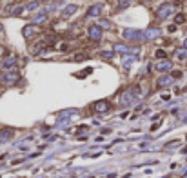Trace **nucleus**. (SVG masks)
Returning <instances> with one entry per match:
<instances>
[{
    "label": "nucleus",
    "instance_id": "obj_1",
    "mask_svg": "<svg viewBox=\"0 0 187 178\" xmlns=\"http://www.w3.org/2000/svg\"><path fill=\"white\" fill-rule=\"evenodd\" d=\"M169 15H173V6H171V4H163V6H160V9L156 11V16H158V18H167Z\"/></svg>",
    "mask_w": 187,
    "mask_h": 178
},
{
    "label": "nucleus",
    "instance_id": "obj_2",
    "mask_svg": "<svg viewBox=\"0 0 187 178\" xmlns=\"http://www.w3.org/2000/svg\"><path fill=\"white\" fill-rule=\"evenodd\" d=\"M89 38H91V40H100V38H102V27L96 26V24L91 26V27H89Z\"/></svg>",
    "mask_w": 187,
    "mask_h": 178
},
{
    "label": "nucleus",
    "instance_id": "obj_3",
    "mask_svg": "<svg viewBox=\"0 0 187 178\" xmlns=\"http://www.w3.org/2000/svg\"><path fill=\"white\" fill-rule=\"evenodd\" d=\"M158 35H160V29L151 27V29H147L145 33H142V38H144V40H153V38H156Z\"/></svg>",
    "mask_w": 187,
    "mask_h": 178
},
{
    "label": "nucleus",
    "instance_id": "obj_4",
    "mask_svg": "<svg viewBox=\"0 0 187 178\" xmlns=\"http://www.w3.org/2000/svg\"><path fill=\"white\" fill-rule=\"evenodd\" d=\"M124 38H127V40L142 38V33H140V31H134V29H125V31H124Z\"/></svg>",
    "mask_w": 187,
    "mask_h": 178
},
{
    "label": "nucleus",
    "instance_id": "obj_5",
    "mask_svg": "<svg viewBox=\"0 0 187 178\" xmlns=\"http://www.w3.org/2000/svg\"><path fill=\"white\" fill-rule=\"evenodd\" d=\"M22 33H24V36H26V38H29V36H33V35H36V33H38V26H33V24H31V26H26Z\"/></svg>",
    "mask_w": 187,
    "mask_h": 178
},
{
    "label": "nucleus",
    "instance_id": "obj_6",
    "mask_svg": "<svg viewBox=\"0 0 187 178\" xmlns=\"http://www.w3.org/2000/svg\"><path fill=\"white\" fill-rule=\"evenodd\" d=\"M95 109L98 111V113H105V111L109 109V102L107 100H100V102L95 104Z\"/></svg>",
    "mask_w": 187,
    "mask_h": 178
},
{
    "label": "nucleus",
    "instance_id": "obj_7",
    "mask_svg": "<svg viewBox=\"0 0 187 178\" xmlns=\"http://www.w3.org/2000/svg\"><path fill=\"white\" fill-rule=\"evenodd\" d=\"M78 11V6H75V4H71V6H67V7H64V11H62V16H71V15H75Z\"/></svg>",
    "mask_w": 187,
    "mask_h": 178
},
{
    "label": "nucleus",
    "instance_id": "obj_8",
    "mask_svg": "<svg viewBox=\"0 0 187 178\" xmlns=\"http://www.w3.org/2000/svg\"><path fill=\"white\" fill-rule=\"evenodd\" d=\"M156 69H158V71H169V69H171V62H169V60L158 62V64H156Z\"/></svg>",
    "mask_w": 187,
    "mask_h": 178
},
{
    "label": "nucleus",
    "instance_id": "obj_9",
    "mask_svg": "<svg viewBox=\"0 0 187 178\" xmlns=\"http://www.w3.org/2000/svg\"><path fill=\"white\" fill-rule=\"evenodd\" d=\"M16 78H18V73H16L15 69H11V71H7V73L4 75V80H6V82H15Z\"/></svg>",
    "mask_w": 187,
    "mask_h": 178
},
{
    "label": "nucleus",
    "instance_id": "obj_10",
    "mask_svg": "<svg viewBox=\"0 0 187 178\" xmlns=\"http://www.w3.org/2000/svg\"><path fill=\"white\" fill-rule=\"evenodd\" d=\"M173 84V78L171 76H162L160 80H158V85L160 87H165V85H171Z\"/></svg>",
    "mask_w": 187,
    "mask_h": 178
},
{
    "label": "nucleus",
    "instance_id": "obj_11",
    "mask_svg": "<svg viewBox=\"0 0 187 178\" xmlns=\"http://www.w3.org/2000/svg\"><path fill=\"white\" fill-rule=\"evenodd\" d=\"M87 15H89V16H98V15H100V6H93V7H89Z\"/></svg>",
    "mask_w": 187,
    "mask_h": 178
},
{
    "label": "nucleus",
    "instance_id": "obj_12",
    "mask_svg": "<svg viewBox=\"0 0 187 178\" xmlns=\"http://www.w3.org/2000/svg\"><path fill=\"white\" fill-rule=\"evenodd\" d=\"M114 51H118V53H129L131 49L125 47V46H122V44H116V46H114Z\"/></svg>",
    "mask_w": 187,
    "mask_h": 178
},
{
    "label": "nucleus",
    "instance_id": "obj_13",
    "mask_svg": "<svg viewBox=\"0 0 187 178\" xmlns=\"http://www.w3.org/2000/svg\"><path fill=\"white\" fill-rule=\"evenodd\" d=\"M11 135H13V131H4V133H0V138L7 140V138H11Z\"/></svg>",
    "mask_w": 187,
    "mask_h": 178
},
{
    "label": "nucleus",
    "instance_id": "obj_14",
    "mask_svg": "<svg viewBox=\"0 0 187 178\" xmlns=\"http://www.w3.org/2000/svg\"><path fill=\"white\" fill-rule=\"evenodd\" d=\"M44 20H45V13L36 15V16H35V22H36V24H40V22H44Z\"/></svg>",
    "mask_w": 187,
    "mask_h": 178
},
{
    "label": "nucleus",
    "instance_id": "obj_15",
    "mask_svg": "<svg viewBox=\"0 0 187 178\" xmlns=\"http://www.w3.org/2000/svg\"><path fill=\"white\" fill-rule=\"evenodd\" d=\"M154 55H156V58H165V51H162V49H158Z\"/></svg>",
    "mask_w": 187,
    "mask_h": 178
},
{
    "label": "nucleus",
    "instance_id": "obj_16",
    "mask_svg": "<svg viewBox=\"0 0 187 178\" xmlns=\"http://www.w3.org/2000/svg\"><path fill=\"white\" fill-rule=\"evenodd\" d=\"M178 58H187V49H183V51L180 49L178 51Z\"/></svg>",
    "mask_w": 187,
    "mask_h": 178
},
{
    "label": "nucleus",
    "instance_id": "obj_17",
    "mask_svg": "<svg viewBox=\"0 0 187 178\" xmlns=\"http://www.w3.org/2000/svg\"><path fill=\"white\" fill-rule=\"evenodd\" d=\"M118 6L120 7H127L129 6V0H118Z\"/></svg>",
    "mask_w": 187,
    "mask_h": 178
},
{
    "label": "nucleus",
    "instance_id": "obj_18",
    "mask_svg": "<svg viewBox=\"0 0 187 178\" xmlns=\"http://www.w3.org/2000/svg\"><path fill=\"white\" fill-rule=\"evenodd\" d=\"M35 7H38V2H31V4L27 6V9H35Z\"/></svg>",
    "mask_w": 187,
    "mask_h": 178
},
{
    "label": "nucleus",
    "instance_id": "obj_19",
    "mask_svg": "<svg viewBox=\"0 0 187 178\" xmlns=\"http://www.w3.org/2000/svg\"><path fill=\"white\" fill-rule=\"evenodd\" d=\"M176 22L180 24V22H183V15H176Z\"/></svg>",
    "mask_w": 187,
    "mask_h": 178
},
{
    "label": "nucleus",
    "instance_id": "obj_20",
    "mask_svg": "<svg viewBox=\"0 0 187 178\" xmlns=\"http://www.w3.org/2000/svg\"><path fill=\"white\" fill-rule=\"evenodd\" d=\"M102 56H105V58H109V56H113V53H111V51H105V53H102Z\"/></svg>",
    "mask_w": 187,
    "mask_h": 178
},
{
    "label": "nucleus",
    "instance_id": "obj_21",
    "mask_svg": "<svg viewBox=\"0 0 187 178\" xmlns=\"http://www.w3.org/2000/svg\"><path fill=\"white\" fill-rule=\"evenodd\" d=\"M84 58H87V55H78V56H75V60H84Z\"/></svg>",
    "mask_w": 187,
    "mask_h": 178
},
{
    "label": "nucleus",
    "instance_id": "obj_22",
    "mask_svg": "<svg viewBox=\"0 0 187 178\" xmlns=\"http://www.w3.org/2000/svg\"><path fill=\"white\" fill-rule=\"evenodd\" d=\"M100 27H111V26H109V22H102V24H100Z\"/></svg>",
    "mask_w": 187,
    "mask_h": 178
},
{
    "label": "nucleus",
    "instance_id": "obj_23",
    "mask_svg": "<svg viewBox=\"0 0 187 178\" xmlns=\"http://www.w3.org/2000/svg\"><path fill=\"white\" fill-rule=\"evenodd\" d=\"M183 46H185V49H187V40H185V42H183Z\"/></svg>",
    "mask_w": 187,
    "mask_h": 178
},
{
    "label": "nucleus",
    "instance_id": "obj_24",
    "mask_svg": "<svg viewBox=\"0 0 187 178\" xmlns=\"http://www.w3.org/2000/svg\"><path fill=\"white\" fill-rule=\"evenodd\" d=\"M0 29H2V26H0Z\"/></svg>",
    "mask_w": 187,
    "mask_h": 178
}]
</instances>
